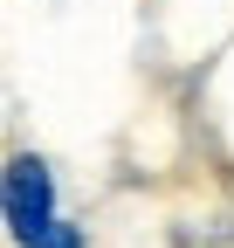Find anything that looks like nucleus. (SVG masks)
<instances>
[{"mask_svg":"<svg viewBox=\"0 0 234 248\" xmlns=\"http://www.w3.org/2000/svg\"><path fill=\"white\" fill-rule=\"evenodd\" d=\"M7 228L21 248H83V228L69 214H55V179L42 159H21L7 166Z\"/></svg>","mask_w":234,"mask_h":248,"instance_id":"nucleus-1","label":"nucleus"}]
</instances>
